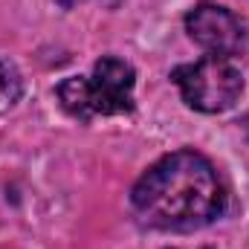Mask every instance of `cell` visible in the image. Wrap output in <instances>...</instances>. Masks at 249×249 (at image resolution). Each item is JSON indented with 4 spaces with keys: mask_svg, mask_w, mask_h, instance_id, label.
I'll return each mask as SVG.
<instances>
[{
    "mask_svg": "<svg viewBox=\"0 0 249 249\" xmlns=\"http://www.w3.org/2000/svg\"><path fill=\"white\" fill-rule=\"evenodd\" d=\"M130 212L145 229L194 232L226 212V188L209 157L180 148L160 157L130 188Z\"/></svg>",
    "mask_w": 249,
    "mask_h": 249,
    "instance_id": "obj_1",
    "label": "cell"
},
{
    "mask_svg": "<svg viewBox=\"0 0 249 249\" xmlns=\"http://www.w3.org/2000/svg\"><path fill=\"white\" fill-rule=\"evenodd\" d=\"M136 70L119 55H102L90 75H70L55 87L58 105L78 122L96 116H124L136 110Z\"/></svg>",
    "mask_w": 249,
    "mask_h": 249,
    "instance_id": "obj_2",
    "label": "cell"
},
{
    "mask_svg": "<svg viewBox=\"0 0 249 249\" xmlns=\"http://www.w3.org/2000/svg\"><path fill=\"white\" fill-rule=\"evenodd\" d=\"M171 81L180 90L186 107L197 113H226L244 96V72L232 64V58L203 55L191 64H180L171 70Z\"/></svg>",
    "mask_w": 249,
    "mask_h": 249,
    "instance_id": "obj_3",
    "label": "cell"
},
{
    "mask_svg": "<svg viewBox=\"0 0 249 249\" xmlns=\"http://www.w3.org/2000/svg\"><path fill=\"white\" fill-rule=\"evenodd\" d=\"M186 32L188 38L206 53V55H220V58H235L247 53L249 35L244 20L217 3H197L186 15Z\"/></svg>",
    "mask_w": 249,
    "mask_h": 249,
    "instance_id": "obj_4",
    "label": "cell"
},
{
    "mask_svg": "<svg viewBox=\"0 0 249 249\" xmlns=\"http://www.w3.org/2000/svg\"><path fill=\"white\" fill-rule=\"evenodd\" d=\"M23 96V81H20V72L12 67L9 61L0 58V116L9 113Z\"/></svg>",
    "mask_w": 249,
    "mask_h": 249,
    "instance_id": "obj_5",
    "label": "cell"
},
{
    "mask_svg": "<svg viewBox=\"0 0 249 249\" xmlns=\"http://www.w3.org/2000/svg\"><path fill=\"white\" fill-rule=\"evenodd\" d=\"M238 127L244 130V136L249 139V113H247V116H241V119H238Z\"/></svg>",
    "mask_w": 249,
    "mask_h": 249,
    "instance_id": "obj_6",
    "label": "cell"
},
{
    "mask_svg": "<svg viewBox=\"0 0 249 249\" xmlns=\"http://www.w3.org/2000/svg\"><path fill=\"white\" fill-rule=\"evenodd\" d=\"M55 3L64 6V9H72V6H75V3H81V0H55Z\"/></svg>",
    "mask_w": 249,
    "mask_h": 249,
    "instance_id": "obj_7",
    "label": "cell"
}]
</instances>
